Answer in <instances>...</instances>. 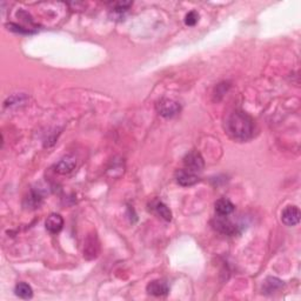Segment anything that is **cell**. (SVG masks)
Segmentation results:
<instances>
[{
  "mask_svg": "<svg viewBox=\"0 0 301 301\" xmlns=\"http://www.w3.org/2000/svg\"><path fill=\"white\" fill-rule=\"evenodd\" d=\"M226 131L233 139L239 141L249 140L253 134L252 118L242 111H234L226 119Z\"/></svg>",
  "mask_w": 301,
  "mask_h": 301,
  "instance_id": "6da1fadb",
  "label": "cell"
},
{
  "mask_svg": "<svg viewBox=\"0 0 301 301\" xmlns=\"http://www.w3.org/2000/svg\"><path fill=\"white\" fill-rule=\"evenodd\" d=\"M157 110L164 118H173L180 112V105L171 99H161L158 102Z\"/></svg>",
  "mask_w": 301,
  "mask_h": 301,
  "instance_id": "7a4b0ae2",
  "label": "cell"
},
{
  "mask_svg": "<svg viewBox=\"0 0 301 301\" xmlns=\"http://www.w3.org/2000/svg\"><path fill=\"white\" fill-rule=\"evenodd\" d=\"M184 164H185L186 169L193 172V173L202 171L203 166H205L201 154L198 152L187 153V154L185 155V158H184Z\"/></svg>",
  "mask_w": 301,
  "mask_h": 301,
  "instance_id": "3957f363",
  "label": "cell"
},
{
  "mask_svg": "<svg viewBox=\"0 0 301 301\" xmlns=\"http://www.w3.org/2000/svg\"><path fill=\"white\" fill-rule=\"evenodd\" d=\"M214 230L222 234H227V235H233L236 233V226L233 224L231 220L227 219V217H220L218 216L212 222Z\"/></svg>",
  "mask_w": 301,
  "mask_h": 301,
  "instance_id": "277c9868",
  "label": "cell"
},
{
  "mask_svg": "<svg viewBox=\"0 0 301 301\" xmlns=\"http://www.w3.org/2000/svg\"><path fill=\"white\" fill-rule=\"evenodd\" d=\"M300 210L297 206H287L281 213V221L286 226H295L300 221Z\"/></svg>",
  "mask_w": 301,
  "mask_h": 301,
  "instance_id": "5b68a950",
  "label": "cell"
},
{
  "mask_svg": "<svg viewBox=\"0 0 301 301\" xmlns=\"http://www.w3.org/2000/svg\"><path fill=\"white\" fill-rule=\"evenodd\" d=\"M175 180L180 186L184 187H188V186H193L199 181V177L193 172L188 171V169H178L175 173Z\"/></svg>",
  "mask_w": 301,
  "mask_h": 301,
  "instance_id": "8992f818",
  "label": "cell"
},
{
  "mask_svg": "<svg viewBox=\"0 0 301 301\" xmlns=\"http://www.w3.org/2000/svg\"><path fill=\"white\" fill-rule=\"evenodd\" d=\"M99 241L96 235H90L85 241V249H84V255L86 259H94L99 254Z\"/></svg>",
  "mask_w": 301,
  "mask_h": 301,
  "instance_id": "52a82bcc",
  "label": "cell"
},
{
  "mask_svg": "<svg viewBox=\"0 0 301 301\" xmlns=\"http://www.w3.org/2000/svg\"><path fill=\"white\" fill-rule=\"evenodd\" d=\"M46 230L49 231L51 234H57L59 233L64 227V219L60 214L53 213L50 217H47L45 221Z\"/></svg>",
  "mask_w": 301,
  "mask_h": 301,
  "instance_id": "ba28073f",
  "label": "cell"
},
{
  "mask_svg": "<svg viewBox=\"0 0 301 301\" xmlns=\"http://www.w3.org/2000/svg\"><path fill=\"white\" fill-rule=\"evenodd\" d=\"M147 292H149V294L154 295V297H164V295L168 294L169 287L165 281L154 280L150 281L147 285Z\"/></svg>",
  "mask_w": 301,
  "mask_h": 301,
  "instance_id": "9c48e42d",
  "label": "cell"
},
{
  "mask_svg": "<svg viewBox=\"0 0 301 301\" xmlns=\"http://www.w3.org/2000/svg\"><path fill=\"white\" fill-rule=\"evenodd\" d=\"M77 166V160L72 155H67V157L63 158L59 163L55 165V172H58L59 174H68Z\"/></svg>",
  "mask_w": 301,
  "mask_h": 301,
  "instance_id": "30bf717a",
  "label": "cell"
},
{
  "mask_svg": "<svg viewBox=\"0 0 301 301\" xmlns=\"http://www.w3.org/2000/svg\"><path fill=\"white\" fill-rule=\"evenodd\" d=\"M214 208H216V213L218 214V216L227 217L234 211V205L231 200L226 199V198H221V199H219L218 201L216 202Z\"/></svg>",
  "mask_w": 301,
  "mask_h": 301,
  "instance_id": "8fae6325",
  "label": "cell"
},
{
  "mask_svg": "<svg viewBox=\"0 0 301 301\" xmlns=\"http://www.w3.org/2000/svg\"><path fill=\"white\" fill-rule=\"evenodd\" d=\"M284 286V283L278 278L269 277L264 281L263 285V293L264 294H272L274 292L279 291Z\"/></svg>",
  "mask_w": 301,
  "mask_h": 301,
  "instance_id": "7c38bea8",
  "label": "cell"
},
{
  "mask_svg": "<svg viewBox=\"0 0 301 301\" xmlns=\"http://www.w3.org/2000/svg\"><path fill=\"white\" fill-rule=\"evenodd\" d=\"M152 208L160 218L166 220V221H171L172 220V212L168 207H167V205H165L163 201H159V200L153 201Z\"/></svg>",
  "mask_w": 301,
  "mask_h": 301,
  "instance_id": "4fadbf2b",
  "label": "cell"
},
{
  "mask_svg": "<svg viewBox=\"0 0 301 301\" xmlns=\"http://www.w3.org/2000/svg\"><path fill=\"white\" fill-rule=\"evenodd\" d=\"M15 292L19 298H21V299H25V300L31 299V298L33 297L32 287L26 283H19L18 285L16 286Z\"/></svg>",
  "mask_w": 301,
  "mask_h": 301,
  "instance_id": "5bb4252c",
  "label": "cell"
},
{
  "mask_svg": "<svg viewBox=\"0 0 301 301\" xmlns=\"http://www.w3.org/2000/svg\"><path fill=\"white\" fill-rule=\"evenodd\" d=\"M41 200H43V198H41L40 194L37 193V192H31L30 196L27 197V201H29L27 206H29V207L37 208L38 206H40Z\"/></svg>",
  "mask_w": 301,
  "mask_h": 301,
  "instance_id": "9a60e30c",
  "label": "cell"
},
{
  "mask_svg": "<svg viewBox=\"0 0 301 301\" xmlns=\"http://www.w3.org/2000/svg\"><path fill=\"white\" fill-rule=\"evenodd\" d=\"M198 20H199V15H198L196 11H191V12H188L185 17V24L187 25V26H194V25L198 23Z\"/></svg>",
  "mask_w": 301,
  "mask_h": 301,
  "instance_id": "2e32d148",
  "label": "cell"
},
{
  "mask_svg": "<svg viewBox=\"0 0 301 301\" xmlns=\"http://www.w3.org/2000/svg\"><path fill=\"white\" fill-rule=\"evenodd\" d=\"M112 6L114 12L122 13L126 12L128 8L132 6V2H114V4H112Z\"/></svg>",
  "mask_w": 301,
  "mask_h": 301,
  "instance_id": "e0dca14e",
  "label": "cell"
},
{
  "mask_svg": "<svg viewBox=\"0 0 301 301\" xmlns=\"http://www.w3.org/2000/svg\"><path fill=\"white\" fill-rule=\"evenodd\" d=\"M8 27H10V30L11 31H15V32H19V33H32L33 31H31V30H25V29H23V27H20V26H18V25H15V24H10L8 25Z\"/></svg>",
  "mask_w": 301,
  "mask_h": 301,
  "instance_id": "ac0fdd59",
  "label": "cell"
}]
</instances>
